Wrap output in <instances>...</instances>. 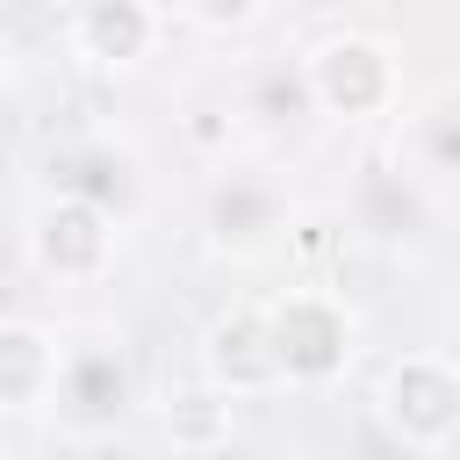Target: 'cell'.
<instances>
[{
	"instance_id": "19",
	"label": "cell",
	"mask_w": 460,
	"mask_h": 460,
	"mask_svg": "<svg viewBox=\"0 0 460 460\" xmlns=\"http://www.w3.org/2000/svg\"><path fill=\"white\" fill-rule=\"evenodd\" d=\"M0 460H7V453H0Z\"/></svg>"
},
{
	"instance_id": "16",
	"label": "cell",
	"mask_w": 460,
	"mask_h": 460,
	"mask_svg": "<svg viewBox=\"0 0 460 460\" xmlns=\"http://www.w3.org/2000/svg\"><path fill=\"white\" fill-rule=\"evenodd\" d=\"M266 7H273V0H180V14H187L194 29H216V36H230V29H252Z\"/></svg>"
},
{
	"instance_id": "15",
	"label": "cell",
	"mask_w": 460,
	"mask_h": 460,
	"mask_svg": "<svg viewBox=\"0 0 460 460\" xmlns=\"http://www.w3.org/2000/svg\"><path fill=\"white\" fill-rule=\"evenodd\" d=\"M244 115H259V122H302V115H316L309 79H302V58H295V65H266V72L252 79Z\"/></svg>"
},
{
	"instance_id": "18",
	"label": "cell",
	"mask_w": 460,
	"mask_h": 460,
	"mask_svg": "<svg viewBox=\"0 0 460 460\" xmlns=\"http://www.w3.org/2000/svg\"><path fill=\"white\" fill-rule=\"evenodd\" d=\"M453 359H460V316H453Z\"/></svg>"
},
{
	"instance_id": "10",
	"label": "cell",
	"mask_w": 460,
	"mask_h": 460,
	"mask_svg": "<svg viewBox=\"0 0 460 460\" xmlns=\"http://www.w3.org/2000/svg\"><path fill=\"white\" fill-rule=\"evenodd\" d=\"M58 367H65L58 331H43L36 316H0V410L7 417L50 402L58 395Z\"/></svg>"
},
{
	"instance_id": "8",
	"label": "cell",
	"mask_w": 460,
	"mask_h": 460,
	"mask_svg": "<svg viewBox=\"0 0 460 460\" xmlns=\"http://www.w3.org/2000/svg\"><path fill=\"white\" fill-rule=\"evenodd\" d=\"M352 223H359V230H374V237H388V244H410V237H424V230H431L424 172H410V165H388V158L359 165V180H352Z\"/></svg>"
},
{
	"instance_id": "2",
	"label": "cell",
	"mask_w": 460,
	"mask_h": 460,
	"mask_svg": "<svg viewBox=\"0 0 460 460\" xmlns=\"http://www.w3.org/2000/svg\"><path fill=\"white\" fill-rule=\"evenodd\" d=\"M381 431L402 453H446L460 438V359L453 352H402L381 367L374 388Z\"/></svg>"
},
{
	"instance_id": "12",
	"label": "cell",
	"mask_w": 460,
	"mask_h": 460,
	"mask_svg": "<svg viewBox=\"0 0 460 460\" xmlns=\"http://www.w3.org/2000/svg\"><path fill=\"white\" fill-rule=\"evenodd\" d=\"M50 172H58V194H79V201L108 208L115 223H122L129 201H137V158L115 151V144H72Z\"/></svg>"
},
{
	"instance_id": "17",
	"label": "cell",
	"mask_w": 460,
	"mask_h": 460,
	"mask_svg": "<svg viewBox=\"0 0 460 460\" xmlns=\"http://www.w3.org/2000/svg\"><path fill=\"white\" fill-rule=\"evenodd\" d=\"M22 259H29V237H22V230L7 223V208H0V280H7V273H14Z\"/></svg>"
},
{
	"instance_id": "1",
	"label": "cell",
	"mask_w": 460,
	"mask_h": 460,
	"mask_svg": "<svg viewBox=\"0 0 460 460\" xmlns=\"http://www.w3.org/2000/svg\"><path fill=\"white\" fill-rule=\"evenodd\" d=\"M302 79H309V101L316 115L331 122H381L395 115L402 101V65H395V43L367 36V29H331L302 50Z\"/></svg>"
},
{
	"instance_id": "4",
	"label": "cell",
	"mask_w": 460,
	"mask_h": 460,
	"mask_svg": "<svg viewBox=\"0 0 460 460\" xmlns=\"http://www.w3.org/2000/svg\"><path fill=\"white\" fill-rule=\"evenodd\" d=\"M22 237H29V266L58 288H86L115 266V216L79 194H50Z\"/></svg>"
},
{
	"instance_id": "7",
	"label": "cell",
	"mask_w": 460,
	"mask_h": 460,
	"mask_svg": "<svg viewBox=\"0 0 460 460\" xmlns=\"http://www.w3.org/2000/svg\"><path fill=\"white\" fill-rule=\"evenodd\" d=\"M50 402L86 438L115 431L122 410H129V359H122V345H72L65 367H58V395Z\"/></svg>"
},
{
	"instance_id": "13",
	"label": "cell",
	"mask_w": 460,
	"mask_h": 460,
	"mask_svg": "<svg viewBox=\"0 0 460 460\" xmlns=\"http://www.w3.org/2000/svg\"><path fill=\"white\" fill-rule=\"evenodd\" d=\"M410 172L460 180V86H446L438 101L410 115Z\"/></svg>"
},
{
	"instance_id": "6",
	"label": "cell",
	"mask_w": 460,
	"mask_h": 460,
	"mask_svg": "<svg viewBox=\"0 0 460 460\" xmlns=\"http://www.w3.org/2000/svg\"><path fill=\"white\" fill-rule=\"evenodd\" d=\"M201 230H208L216 252L252 259V252H266L288 230V194L266 172H216V187L201 201Z\"/></svg>"
},
{
	"instance_id": "11",
	"label": "cell",
	"mask_w": 460,
	"mask_h": 460,
	"mask_svg": "<svg viewBox=\"0 0 460 460\" xmlns=\"http://www.w3.org/2000/svg\"><path fill=\"white\" fill-rule=\"evenodd\" d=\"M158 431H165L172 453L208 460V453H223L230 431H237V395H223L208 374H194L187 388H165V402H158Z\"/></svg>"
},
{
	"instance_id": "14",
	"label": "cell",
	"mask_w": 460,
	"mask_h": 460,
	"mask_svg": "<svg viewBox=\"0 0 460 460\" xmlns=\"http://www.w3.org/2000/svg\"><path fill=\"white\" fill-rule=\"evenodd\" d=\"M58 43H72V7L58 0H0V58H50Z\"/></svg>"
},
{
	"instance_id": "9",
	"label": "cell",
	"mask_w": 460,
	"mask_h": 460,
	"mask_svg": "<svg viewBox=\"0 0 460 460\" xmlns=\"http://www.w3.org/2000/svg\"><path fill=\"white\" fill-rule=\"evenodd\" d=\"M158 43V14L151 0H72V50L122 72V65H144Z\"/></svg>"
},
{
	"instance_id": "3",
	"label": "cell",
	"mask_w": 460,
	"mask_h": 460,
	"mask_svg": "<svg viewBox=\"0 0 460 460\" xmlns=\"http://www.w3.org/2000/svg\"><path fill=\"white\" fill-rule=\"evenodd\" d=\"M266 323H273L288 388H331V381L352 367L359 323H352V309H345L331 288H280V295L266 302Z\"/></svg>"
},
{
	"instance_id": "5",
	"label": "cell",
	"mask_w": 460,
	"mask_h": 460,
	"mask_svg": "<svg viewBox=\"0 0 460 460\" xmlns=\"http://www.w3.org/2000/svg\"><path fill=\"white\" fill-rule=\"evenodd\" d=\"M201 374H208L223 395H237V402L288 388L280 345H273V323H266V302H237V309L208 316V331H201Z\"/></svg>"
}]
</instances>
